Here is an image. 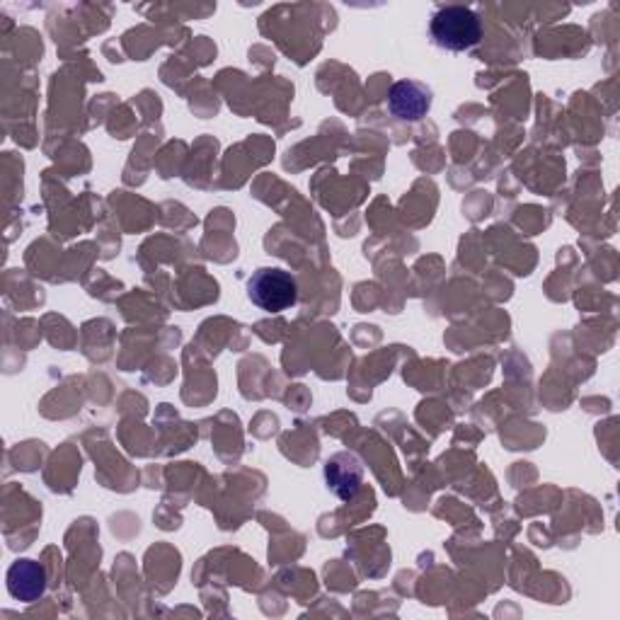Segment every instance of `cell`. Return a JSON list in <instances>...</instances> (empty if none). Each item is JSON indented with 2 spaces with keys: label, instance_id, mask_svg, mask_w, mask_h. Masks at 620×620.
Segmentation results:
<instances>
[{
  "label": "cell",
  "instance_id": "5",
  "mask_svg": "<svg viewBox=\"0 0 620 620\" xmlns=\"http://www.w3.org/2000/svg\"><path fill=\"white\" fill-rule=\"evenodd\" d=\"M8 592L23 604H33L47 592V572L35 560H17L8 570Z\"/></svg>",
  "mask_w": 620,
  "mask_h": 620
},
{
  "label": "cell",
  "instance_id": "3",
  "mask_svg": "<svg viewBox=\"0 0 620 620\" xmlns=\"http://www.w3.org/2000/svg\"><path fill=\"white\" fill-rule=\"evenodd\" d=\"M325 482L339 500H354L364 485V465L354 453H335L325 463Z\"/></svg>",
  "mask_w": 620,
  "mask_h": 620
},
{
  "label": "cell",
  "instance_id": "1",
  "mask_svg": "<svg viewBox=\"0 0 620 620\" xmlns=\"http://www.w3.org/2000/svg\"><path fill=\"white\" fill-rule=\"evenodd\" d=\"M431 39L441 49L449 51H468L482 39V23L470 8L447 5L431 17L429 25Z\"/></svg>",
  "mask_w": 620,
  "mask_h": 620
},
{
  "label": "cell",
  "instance_id": "4",
  "mask_svg": "<svg viewBox=\"0 0 620 620\" xmlns=\"http://www.w3.org/2000/svg\"><path fill=\"white\" fill-rule=\"evenodd\" d=\"M388 107L402 121H417L431 109V90L415 80H400L390 90Z\"/></svg>",
  "mask_w": 620,
  "mask_h": 620
},
{
  "label": "cell",
  "instance_id": "2",
  "mask_svg": "<svg viewBox=\"0 0 620 620\" xmlns=\"http://www.w3.org/2000/svg\"><path fill=\"white\" fill-rule=\"evenodd\" d=\"M247 296L264 313H282V310L296 303L298 286L296 279L288 272L279 270V267H264V270H257L250 276V282H247Z\"/></svg>",
  "mask_w": 620,
  "mask_h": 620
}]
</instances>
